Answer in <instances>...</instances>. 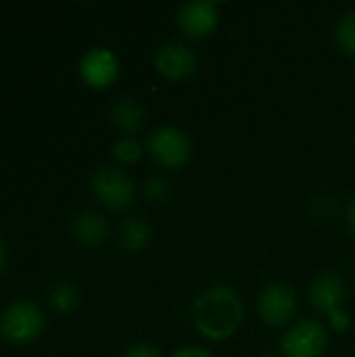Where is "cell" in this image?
Listing matches in <instances>:
<instances>
[{
    "mask_svg": "<svg viewBox=\"0 0 355 357\" xmlns=\"http://www.w3.org/2000/svg\"><path fill=\"white\" fill-rule=\"evenodd\" d=\"M245 318L241 293L226 282L203 289L192 303V322L197 331L211 341L230 339Z\"/></svg>",
    "mask_w": 355,
    "mask_h": 357,
    "instance_id": "obj_1",
    "label": "cell"
},
{
    "mask_svg": "<svg viewBox=\"0 0 355 357\" xmlns=\"http://www.w3.org/2000/svg\"><path fill=\"white\" fill-rule=\"evenodd\" d=\"M44 328V314L40 305L29 299L10 301L0 312V335L10 343H25Z\"/></svg>",
    "mask_w": 355,
    "mask_h": 357,
    "instance_id": "obj_2",
    "label": "cell"
},
{
    "mask_svg": "<svg viewBox=\"0 0 355 357\" xmlns=\"http://www.w3.org/2000/svg\"><path fill=\"white\" fill-rule=\"evenodd\" d=\"M146 151L157 163L165 167H180L192 155V140L182 128L163 123L149 134Z\"/></svg>",
    "mask_w": 355,
    "mask_h": 357,
    "instance_id": "obj_3",
    "label": "cell"
},
{
    "mask_svg": "<svg viewBox=\"0 0 355 357\" xmlns=\"http://www.w3.org/2000/svg\"><path fill=\"white\" fill-rule=\"evenodd\" d=\"M326 345V326L314 318H303L295 322L280 337V351L287 357H322Z\"/></svg>",
    "mask_w": 355,
    "mask_h": 357,
    "instance_id": "obj_4",
    "label": "cell"
},
{
    "mask_svg": "<svg viewBox=\"0 0 355 357\" xmlns=\"http://www.w3.org/2000/svg\"><path fill=\"white\" fill-rule=\"evenodd\" d=\"M92 192L103 205L111 209H126L134 203L136 184L121 167L100 165L92 176Z\"/></svg>",
    "mask_w": 355,
    "mask_h": 357,
    "instance_id": "obj_5",
    "label": "cell"
},
{
    "mask_svg": "<svg viewBox=\"0 0 355 357\" xmlns=\"http://www.w3.org/2000/svg\"><path fill=\"white\" fill-rule=\"evenodd\" d=\"M257 312L270 326H282L297 314V295L285 282H272L262 289L257 297Z\"/></svg>",
    "mask_w": 355,
    "mask_h": 357,
    "instance_id": "obj_6",
    "label": "cell"
},
{
    "mask_svg": "<svg viewBox=\"0 0 355 357\" xmlns=\"http://www.w3.org/2000/svg\"><path fill=\"white\" fill-rule=\"evenodd\" d=\"M176 19L188 38H205L220 25V8L213 0H188L180 4Z\"/></svg>",
    "mask_w": 355,
    "mask_h": 357,
    "instance_id": "obj_7",
    "label": "cell"
},
{
    "mask_svg": "<svg viewBox=\"0 0 355 357\" xmlns=\"http://www.w3.org/2000/svg\"><path fill=\"white\" fill-rule=\"evenodd\" d=\"M77 69L86 84L105 88L119 75V59L107 46H92L82 54Z\"/></svg>",
    "mask_w": 355,
    "mask_h": 357,
    "instance_id": "obj_8",
    "label": "cell"
},
{
    "mask_svg": "<svg viewBox=\"0 0 355 357\" xmlns=\"http://www.w3.org/2000/svg\"><path fill=\"white\" fill-rule=\"evenodd\" d=\"M197 52L180 40L165 42L155 54L157 71L167 79H184L197 69Z\"/></svg>",
    "mask_w": 355,
    "mask_h": 357,
    "instance_id": "obj_9",
    "label": "cell"
},
{
    "mask_svg": "<svg viewBox=\"0 0 355 357\" xmlns=\"http://www.w3.org/2000/svg\"><path fill=\"white\" fill-rule=\"evenodd\" d=\"M310 301L322 314H333L335 310L345 307L347 301V284L339 274L324 272L316 276L310 284Z\"/></svg>",
    "mask_w": 355,
    "mask_h": 357,
    "instance_id": "obj_10",
    "label": "cell"
},
{
    "mask_svg": "<svg viewBox=\"0 0 355 357\" xmlns=\"http://www.w3.org/2000/svg\"><path fill=\"white\" fill-rule=\"evenodd\" d=\"M71 232L82 245L94 247L107 238L109 224L103 213H98L94 209H82L71 220Z\"/></svg>",
    "mask_w": 355,
    "mask_h": 357,
    "instance_id": "obj_11",
    "label": "cell"
},
{
    "mask_svg": "<svg viewBox=\"0 0 355 357\" xmlns=\"http://www.w3.org/2000/svg\"><path fill=\"white\" fill-rule=\"evenodd\" d=\"M111 119L113 123L126 132V136L136 134L144 121H146V111L142 102L136 96H117L111 105Z\"/></svg>",
    "mask_w": 355,
    "mask_h": 357,
    "instance_id": "obj_12",
    "label": "cell"
},
{
    "mask_svg": "<svg viewBox=\"0 0 355 357\" xmlns=\"http://www.w3.org/2000/svg\"><path fill=\"white\" fill-rule=\"evenodd\" d=\"M153 238V226L146 215H128L119 226V243L126 251H142Z\"/></svg>",
    "mask_w": 355,
    "mask_h": 357,
    "instance_id": "obj_13",
    "label": "cell"
},
{
    "mask_svg": "<svg viewBox=\"0 0 355 357\" xmlns=\"http://www.w3.org/2000/svg\"><path fill=\"white\" fill-rule=\"evenodd\" d=\"M335 40L347 52L355 54V8L345 10L335 23Z\"/></svg>",
    "mask_w": 355,
    "mask_h": 357,
    "instance_id": "obj_14",
    "label": "cell"
},
{
    "mask_svg": "<svg viewBox=\"0 0 355 357\" xmlns=\"http://www.w3.org/2000/svg\"><path fill=\"white\" fill-rule=\"evenodd\" d=\"M142 153H144V146L140 144L136 136H119L111 144V155L119 163H136L142 157Z\"/></svg>",
    "mask_w": 355,
    "mask_h": 357,
    "instance_id": "obj_15",
    "label": "cell"
},
{
    "mask_svg": "<svg viewBox=\"0 0 355 357\" xmlns=\"http://www.w3.org/2000/svg\"><path fill=\"white\" fill-rule=\"evenodd\" d=\"M80 303V291L71 282H56L50 289V305L56 312H71Z\"/></svg>",
    "mask_w": 355,
    "mask_h": 357,
    "instance_id": "obj_16",
    "label": "cell"
},
{
    "mask_svg": "<svg viewBox=\"0 0 355 357\" xmlns=\"http://www.w3.org/2000/svg\"><path fill=\"white\" fill-rule=\"evenodd\" d=\"M169 195H172V182L165 176L155 174L144 180V197L151 203H163V201H167Z\"/></svg>",
    "mask_w": 355,
    "mask_h": 357,
    "instance_id": "obj_17",
    "label": "cell"
},
{
    "mask_svg": "<svg viewBox=\"0 0 355 357\" xmlns=\"http://www.w3.org/2000/svg\"><path fill=\"white\" fill-rule=\"evenodd\" d=\"M328 322L337 333H347L352 328V314L345 307L335 310L333 314H328Z\"/></svg>",
    "mask_w": 355,
    "mask_h": 357,
    "instance_id": "obj_18",
    "label": "cell"
},
{
    "mask_svg": "<svg viewBox=\"0 0 355 357\" xmlns=\"http://www.w3.org/2000/svg\"><path fill=\"white\" fill-rule=\"evenodd\" d=\"M121 357H161V351L153 343H136V345L128 347L121 354Z\"/></svg>",
    "mask_w": 355,
    "mask_h": 357,
    "instance_id": "obj_19",
    "label": "cell"
},
{
    "mask_svg": "<svg viewBox=\"0 0 355 357\" xmlns=\"http://www.w3.org/2000/svg\"><path fill=\"white\" fill-rule=\"evenodd\" d=\"M169 357H218L213 351L201 347V345H186V347H180L176 349Z\"/></svg>",
    "mask_w": 355,
    "mask_h": 357,
    "instance_id": "obj_20",
    "label": "cell"
},
{
    "mask_svg": "<svg viewBox=\"0 0 355 357\" xmlns=\"http://www.w3.org/2000/svg\"><path fill=\"white\" fill-rule=\"evenodd\" d=\"M347 226H349V232L354 234L355 238V195L352 197L349 205H347Z\"/></svg>",
    "mask_w": 355,
    "mask_h": 357,
    "instance_id": "obj_21",
    "label": "cell"
},
{
    "mask_svg": "<svg viewBox=\"0 0 355 357\" xmlns=\"http://www.w3.org/2000/svg\"><path fill=\"white\" fill-rule=\"evenodd\" d=\"M4 264H6V247H4V241L0 238V270L4 268Z\"/></svg>",
    "mask_w": 355,
    "mask_h": 357,
    "instance_id": "obj_22",
    "label": "cell"
},
{
    "mask_svg": "<svg viewBox=\"0 0 355 357\" xmlns=\"http://www.w3.org/2000/svg\"><path fill=\"white\" fill-rule=\"evenodd\" d=\"M262 357H276L274 354H266V356H262Z\"/></svg>",
    "mask_w": 355,
    "mask_h": 357,
    "instance_id": "obj_23",
    "label": "cell"
},
{
    "mask_svg": "<svg viewBox=\"0 0 355 357\" xmlns=\"http://www.w3.org/2000/svg\"><path fill=\"white\" fill-rule=\"evenodd\" d=\"M354 274H355V270H354Z\"/></svg>",
    "mask_w": 355,
    "mask_h": 357,
    "instance_id": "obj_24",
    "label": "cell"
}]
</instances>
